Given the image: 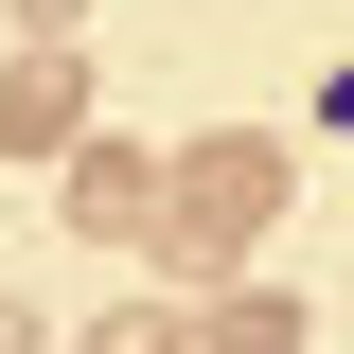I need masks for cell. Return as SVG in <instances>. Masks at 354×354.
Wrapping results in <instances>:
<instances>
[{"label":"cell","mask_w":354,"mask_h":354,"mask_svg":"<svg viewBox=\"0 0 354 354\" xmlns=\"http://www.w3.org/2000/svg\"><path fill=\"white\" fill-rule=\"evenodd\" d=\"M266 213H283V160H266V142H195V160H177V248H195V266L248 248Z\"/></svg>","instance_id":"1"},{"label":"cell","mask_w":354,"mask_h":354,"mask_svg":"<svg viewBox=\"0 0 354 354\" xmlns=\"http://www.w3.org/2000/svg\"><path fill=\"white\" fill-rule=\"evenodd\" d=\"M0 142H53V160L88 142V71L71 53H18V71H0Z\"/></svg>","instance_id":"2"},{"label":"cell","mask_w":354,"mask_h":354,"mask_svg":"<svg viewBox=\"0 0 354 354\" xmlns=\"http://www.w3.org/2000/svg\"><path fill=\"white\" fill-rule=\"evenodd\" d=\"M142 213H160V177L124 142H71V230H142Z\"/></svg>","instance_id":"3"},{"label":"cell","mask_w":354,"mask_h":354,"mask_svg":"<svg viewBox=\"0 0 354 354\" xmlns=\"http://www.w3.org/2000/svg\"><path fill=\"white\" fill-rule=\"evenodd\" d=\"M195 354H301V301H266V283H230V301L195 319Z\"/></svg>","instance_id":"4"},{"label":"cell","mask_w":354,"mask_h":354,"mask_svg":"<svg viewBox=\"0 0 354 354\" xmlns=\"http://www.w3.org/2000/svg\"><path fill=\"white\" fill-rule=\"evenodd\" d=\"M88 354H195V337H177L160 301H106V319H88Z\"/></svg>","instance_id":"5"},{"label":"cell","mask_w":354,"mask_h":354,"mask_svg":"<svg viewBox=\"0 0 354 354\" xmlns=\"http://www.w3.org/2000/svg\"><path fill=\"white\" fill-rule=\"evenodd\" d=\"M71 18H88V0H18V36H36V53H53V36H71Z\"/></svg>","instance_id":"6"},{"label":"cell","mask_w":354,"mask_h":354,"mask_svg":"<svg viewBox=\"0 0 354 354\" xmlns=\"http://www.w3.org/2000/svg\"><path fill=\"white\" fill-rule=\"evenodd\" d=\"M0 354H36V301H0Z\"/></svg>","instance_id":"7"}]
</instances>
